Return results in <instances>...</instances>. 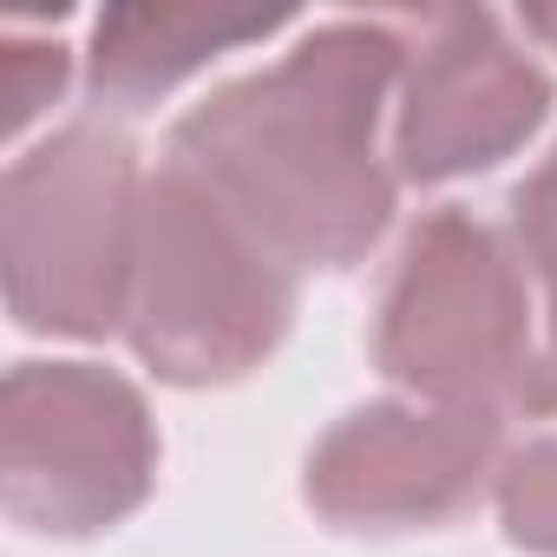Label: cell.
<instances>
[{"instance_id":"cell-1","label":"cell","mask_w":557,"mask_h":557,"mask_svg":"<svg viewBox=\"0 0 557 557\" xmlns=\"http://www.w3.org/2000/svg\"><path fill=\"white\" fill-rule=\"evenodd\" d=\"M394 66V27H322L289 60L203 99L177 125V164L243 210L283 262L342 269L394 210V184L374 158V119Z\"/></svg>"},{"instance_id":"cell-2","label":"cell","mask_w":557,"mask_h":557,"mask_svg":"<svg viewBox=\"0 0 557 557\" xmlns=\"http://www.w3.org/2000/svg\"><path fill=\"white\" fill-rule=\"evenodd\" d=\"M289 269L243 210H230L177 158L145 184L132 256V342L164 381L249 374L289 329Z\"/></svg>"},{"instance_id":"cell-3","label":"cell","mask_w":557,"mask_h":557,"mask_svg":"<svg viewBox=\"0 0 557 557\" xmlns=\"http://www.w3.org/2000/svg\"><path fill=\"white\" fill-rule=\"evenodd\" d=\"M374 348L394 381H407L440 407L459 413H498L511 400L537 407L544 355L531 348L524 275L498 249V236L459 210H440L433 223L413 230L381 302Z\"/></svg>"},{"instance_id":"cell-4","label":"cell","mask_w":557,"mask_h":557,"mask_svg":"<svg viewBox=\"0 0 557 557\" xmlns=\"http://www.w3.org/2000/svg\"><path fill=\"white\" fill-rule=\"evenodd\" d=\"M132 145L73 125L8 171V302L27 329L106 335L132 302L138 256Z\"/></svg>"},{"instance_id":"cell-5","label":"cell","mask_w":557,"mask_h":557,"mask_svg":"<svg viewBox=\"0 0 557 557\" xmlns=\"http://www.w3.org/2000/svg\"><path fill=\"white\" fill-rule=\"evenodd\" d=\"M0 485L34 531H99L151 485L145 400L79 361H27L0 400Z\"/></svg>"},{"instance_id":"cell-6","label":"cell","mask_w":557,"mask_h":557,"mask_svg":"<svg viewBox=\"0 0 557 557\" xmlns=\"http://www.w3.org/2000/svg\"><path fill=\"white\" fill-rule=\"evenodd\" d=\"M492 413L459 407H368L348 413L309 459V498L355 531H400L453 518L492 466Z\"/></svg>"},{"instance_id":"cell-7","label":"cell","mask_w":557,"mask_h":557,"mask_svg":"<svg viewBox=\"0 0 557 557\" xmlns=\"http://www.w3.org/2000/svg\"><path fill=\"white\" fill-rule=\"evenodd\" d=\"M544 106V73L485 14H440L407 79L400 164L407 177H459L498 164L531 138Z\"/></svg>"},{"instance_id":"cell-8","label":"cell","mask_w":557,"mask_h":557,"mask_svg":"<svg viewBox=\"0 0 557 557\" xmlns=\"http://www.w3.org/2000/svg\"><path fill=\"white\" fill-rule=\"evenodd\" d=\"M283 27V14H203V8H125L106 14L92 34V86L112 99H151L177 86L210 53L262 40Z\"/></svg>"},{"instance_id":"cell-9","label":"cell","mask_w":557,"mask_h":557,"mask_svg":"<svg viewBox=\"0 0 557 557\" xmlns=\"http://www.w3.org/2000/svg\"><path fill=\"white\" fill-rule=\"evenodd\" d=\"M518 236L544 283V361H537V407H557V151L518 184Z\"/></svg>"},{"instance_id":"cell-10","label":"cell","mask_w":557,"mask_h":557,"mask_svg":"<svg viewBox=\"0 0 557 557\" xmlns=\"http://www.w3.org/2000/svg\"><path fill=\"white\" fill-rule=\"evenodd\" d=\"M498 505H505V531H511L524 550L557 557V440L524 446V453L505 466Z\"/></svg>"},{"instance_id":"cell-11","label":"cell","mask_w":557,"mask_h":557,"mask_svg":"<svg viewBox=\"0 0 557 557\" xmlns=\"http://www.w3.org/2000/svg\"><path fill=\"white\" fill-rule=\"evenodd\" d=\"M60 79H66V47L8 34V47H0V106H8V132H21L40 106H53Z\"/></svg>"},{"instance_id":"cell-12","label":"cell","mask_w":557,"mask_h":557,"mask_svg":"<svg viewBox=\"0 0 557 557\" xmlns=\"http://www.w3.org/2000/svg\"><path fill=\"white\" fill-rule=\"evenodd\" d=\"M531 27H537V34H550V40H557V14H531Z\"/></svg>"}]
</instances>
